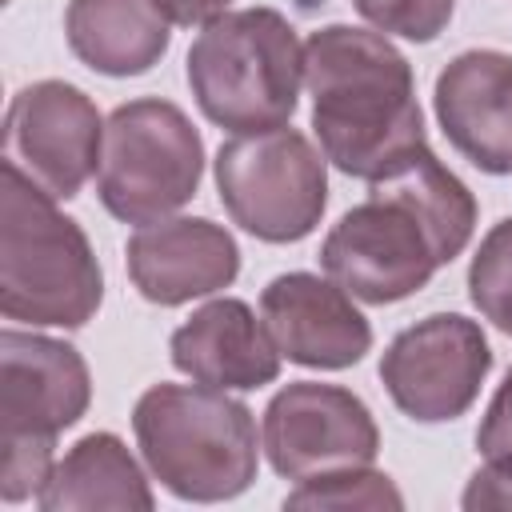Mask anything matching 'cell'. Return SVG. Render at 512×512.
<instances>
[{"instance_id":"cell-1","label":"cell","mask_w":512,"mask_h":512,"mask_svg":"<svg viewBox=\"0 0 512 512\" xmlns=\"http://www.w3.org/2000/svg\"><path fill=\"white\" fill-rule=\"evenodd\" d=\"M304 88L324 160L360 180H380L420 152L424 116L408 60L388 36L328 24L304 40Z\"/></svg>"},{"instance_id":"cell-2","label":"cell","mask_w":512,"mask_h":512,"mask_svg":"<svg viewBox=\"0 0 512 512\" xmlns=\"http://www.w3.org/2000/svg\"><path fill=\"white\" fill-rule=\"evenodd\" d=\"M104 300V272L84 228L24 172L4 164L0 312L24 324L80 328Z\"/></svg>"},{"instance_id":"cell-3","label":"cell","mask_w":512,"mask_h":512,"mask_svg":"<svg viewBox=\"0 0 512 512\" xmlns=\"http://www.w3.org/2000/svg\"><path fill=\"white\" fill-rule=\"evenodd\" d=\"M152 476L180 500H232L256 480V420L248 404L208 384H152L132 412Z\"/></svg>"},{"instance_id":"cell-4","label":"cell","mask_w":512,"mask_h":512,"mask_svg":"<svg viewBox=\"0 0 512 512\" xmlns=\"http://www.w3.org/2000/svg\"><path fill=\"white\" fill-rule=\"evenodd\" d=\"M200 112L232 136L284 128L304 84V44L276 8L224 12L188 48Z\"/></svg>"},{"instance_id":"cell-5","label":"cell","mask_w":512,"mask_h":512,"mask_svg":"<svg viewBox=\"0 0 512 512\" xmlns=\"http://www.w3.org/2000/svg\"><path fill=\"white\" fill-rule=\"evenodd\" d=\"M204 172V140L168 100H128L104 124L100 204L124 224H156L184 208Z\"/></svg>"},{"instance_id":"cell-6","label":"cell","mask_w":512,"mask_h":512,"mask_svg":"<svg viewBox=\"0 0 512 512\" xmlns=\"http://www.w3.org/2000/svg\"><path fill=\"white\" fill-rule=\"evenodd\" d=\"M216 188L228 216L268 244L304 240L328 204L324 152L296 128L232 136L216 152Z\"/></svg>"},{"instance_id":"cell-7","label":"cell","mask_w":512,"mask_h":512,"mask_svg":"<svg viewBox=\"0 0 512 512\" xmlns=\"http://www.w3.org/2000/svg\"><path fill=\"white\" fill-rule=\"evenodd\" d=\"M320 264L352 300L392 304L420 292L440 268V256L408 204L388 192H372L332 224Z\"/></svg>"},{"instance_id":"cell-8","label":"cell","mask_w":512,"mask_h":512,"mask_svg":"<svg viewBox=\"0 0 512 512\" xmlns=\"http://www.w3.org/2000/svg\"><path fill=\"white\" fill-rule=\"evenodd\" d=\"M488 368L492 348L480 324L460 312H436L416 320L388 344L380 380L404 416L440 424L472 408Z\"/></svg>"},{"instance_id":"cell-9","label":"cell","mask_w":512,"mask_h":512,"mask_svg":"<svg viewBox=\"0 0 512 512\" xmlns=\"http://www.w3.org/2000/svg\"><path fill=\"white\" fill-rule=\"evenodd\" d=\"M104 120L96 104L64 80L20 88L4 116V164L24 172L52 200H72L100 168Z\"/></svg>"},{"instance_id":"cell-10","label":"cell","mask_w":512,"mask_h":512,"mask_svg":"<svg viewBox=\"0 0 512 512\" xmlns=\"http://www.w3.org/2000/svg\"><path fill=\"white\" fill-rule=\"evenodd\" d=\"M264 452L288 480H312L340 468H364L380 452V432L368 404L340 388L296 380L264 408Z\"/></svg>"},{"instance_id":"cell-11","label":"cell","mask_w":512,"mask_h":512,"mask_svg":"<svg viewBox=\"0 0 512 512\" xmlns=\"http://www.w3.org/2000/svg\"><path fill=\"white\" fill-rule=\"evenodd\" d=\"M92 400L84 356L52 336L0 332V440L48 436L72 428Z\"/></svg>"},{"instance_id":"cell-12","label":"cell","mask_w":512,"mask_h":512,"mask_svg":"<svg viewBox=\"0 0 512 512\" xmlns=\"http://www.w3.org/2000/svg\"><path fill=\"white\" fill-rule=\"evenodd\" d=\"M260 320L280 356L304 368H348L372 348V328L328 276L284 272L260 292Z\"/></svg>"},{"instance_id":"cell-13","label":"cell","mask_w":512,"mask_h":512,"mask_svg":"<svg viewBox=\"0 0 512 512\" xmlns=\"http://www.w3.org/2000/svg\"><path fill=\"white\" fill-rule=\"evenodd\" d=\"M128 276L152 304H188L228 288L240 272V248L228 228L204 216H172L140 224L128 236Z\"/></svg>"},{"instance_id":"cell-14","label":"cell","mask_w":512,"mask_h":512,"mask_svg":"<svg viewBox=\"0 0 512 512\" xmlns=\"http://www.w3.org/2000/svg\"><path fill=\"white\" fill-rule=\"evenodd\" d=\"M436 120L480 172H512V56L492 48L460 52L436 76Z\"/></svg>"},{"instance_id":"cell-15","label":"cell","mask_w":512,"mask_h":512,"mask_svg":"<svg viewBox=\"0 0 512 512\" xmlns=\"http://www.w3.org/2000/svg\"><path fill=\"white\" fill-rule=\"evenodd\" d=\"M172 364L192 376V384L244 392L280 376V348L244 300L220 296L172 332Z\"/></svg>"},{"instance_id":"cell-16","label":"cell","mask_w":512,"mask_h":512,"mask_svg":"<svg viewBox=\"0 0 512 512\" xmlns=\"http://www.w3.org/2000/svg\"><path fill=\"white\" fill-rule=\"evenodd\" d=\"M168 16L152 0H72L64 12L68 48L104 76H140L168 52Z\"/></svg>"},{"instance_id":"cell-17","label":"cell","mask_w":512,"mask_h":512,"mask_svg":"<svg viewBox=\"0 0 512 512\" xmlns=\"http://www.w3.org/2000/svg\"><path fill=\"white\" fill-rule=\"evenodd\" d=\"M36 504L44 512H76V508L148 512L156 500L124 440L112 432H88L64 452V460L52 464V476L36 492Z\"/></svg>"},{"instance_id":"cell-18","label":"cell","mask_w":512,"mask_h":512,"mask_svg":"<svg viewBox=\"0 0 512 512\" xmlns=\"http://www.w3.org/2000/svg\"><path fill=\"white\" fill-rule=\"evenodd\" d=\"M372 192H388L400 204H408L420 224L428 228L440 264L456 260L464 252V244L472 240L476 228V200L464 188L460 176H452L436 152L424 144L420 152H412L408 160H400L392 172H384L380 180H372Z\"/></svg>"},{"instance_id":"cell-19","label":"cell","mask_w":512,"mask_h":512,"mask_svg":"<svg viewBox=\"0 0 512 512\" xmlns=\"http://www.w3.org/2000/svg\"><path fill=\"white\" fill-rule=\"evenodd\" d=\"M288 508H404V496L384 472L364 468H340L312 480H300L288 500Z\"/></svg>"},{"instance_id":"cell-20","label":"cell","mask_w":512,"mask_h":512,"mask_svg":"<svg viewBox=\"0 0 512 512\" xmlns=\"http://www.w3.org/2000/svg\"><path fill=\"white\" fill-rule=\"evenodd\" d=\"M468 292L480 316L512 336V220L492 224L480 240L468 268Z\"/></svg>"},{"instance_id":"cell-21","label":"cell","mask_w":512,"mask_h":512,"mask_svg":"<svg viewBox=\"0 0 512 512\" xmlns=\"http://www.w3.org/2000/svg\"><path fill=\"white\" fill-rule=\"evenodd\" d=\"M352 4L372 28L424 44L448 28L456 0H352Z\"/></svg>"},{"instance_id":"cell-22","label":"cell","mask_w":512,"mask_h":512,"mask_svg":"<svg viewBox=\"0 0 512 512\" xmlns=\"http://www.w3.org/2000/svg\"><path fill=\"white\" fill-rule=\"evenodd\" d=\"M52 448L48 436H8L0 440V496L8 504H20L44 488L52 476Z\"/></svg>"},{"instance_id":"cell-23","label":"cell","mask_w":512,"mask_h":512,"mask_svg":"<svg viewBox=\"0 0 512 512\" xmlns=\"http://www.w3.org/2000/svg\"><path fill=\"white\" fill-rule=\"evenodd\" d=\"M476 448L484 452V464L512 468V368H508L504 384L496 388V396H492V404L480 420Z\"/></svg>"},{"instance_id":"cell-24","label":"cell","mask_w":512,"mask_h":512,"mask_svg":"<svg viewBox=\"0 0 512 512\" xmlns=\"http://www.w3.org/2000/svg\"><path fill=\"white\" fill-rule=\"evenodd\" d=\"M460 504H464L468 512H476V508H512V468L484 464V468L468 480Z\"/></svg>"},{"instance_id":"cell-25","label":"cell","mask_w":512,"mask_h":512,"mask_svg":"<svg viewBox=\"0 0 512 512\" xmlns=\"http://www.w3.org/2000/svg\"><path fill=\"white\" fill-rule=\"evenodd\" d=\"M164 16H168V24H184V28H192V24H212L216 16H224L228 12V4L232 0H152Z\"/></svg>"}]
</instances>
